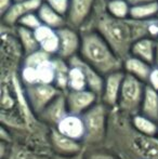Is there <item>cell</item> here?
I'll return each mask as SVG.
<instances>
[{
	"label": "cell",
	"mask_w": 158,
	"mask_h": 159,
	"mask_svg": "<svg viewBox=\"0 0 158 159\" xmlns=\"http://www.w3.org/2000/svg\"><path fill=\"white\" fill-rule=\"evenodd\" d=\"M95 30L110 44L116 55L124 62L130 55L133 43L142 38L158 39V17L148 21L116 19L106 11V0H97L90 20L80 32Z\"/></svg>",
	"instance_id": "cell-1"
},
{
	"label": "cell",
	"mask_w": 158,
	"mask_h": 159,
	"mask_svg": "<svg viewBox=\"0 0 158 159\" xmlns=\"http://www.w3.org/2000/svg\"><path fill=\"white\" fill-rule=\"evenodd\" d=\"M103 146L120 159H158V136L138 132L132 126L131 116L117 107L111 109Z\"/></svg>",
	"instance_id": "cell-2"
},
{
	"label": "cell",
	"mask_w": 158,
	"mask_h": 159,
	"mask_svg": "<svg viewBox=\"0 0 158 159\" xmlns=\"http://www.w3.org/2000/svg\"><path fill=\"white\" fill-rule=\"evenodd\" d=\"M81 34L79 55L95 68L102 76L124 70V62L116 55L110 44L95 30H84Z\"/></svg>",
	"instance_id": "cell-3"
},
{
	"label": "cell",
	"mask_w": 158,
	"mask_h": 159,
	"mask_svg": "<svg viewBox=\"0 0 158 159\" xmlns=\"http://www.w3.org/2000/svg\"><path fill=\"white\" fill-rule=\"evenodd\" d=\"M110 113V107L99 101L81 116L86 130L82 141L84 148L102 147L104 145L107 135Z\"/></svg>",
	"instance_id": "cell-4"
},
{
	"label": "cell",
	"mask_w": 158,
	"mask_h": 159,
	"mask_svg": "<svg viewBox=\"0 0 158 159\" xmlns=\"http://www.w3.org/2000/svg\"><path fill=\"white\" fill-rule=\"evenodd\" d=\"M145 87L146 84L126 74L121 86L117 108L131 117L140 114Z\"/></svg>",
	"instance_id": "cell-5"
},
{
	"label": "cell",
	"mask_w": 158,
	"mask_h": 159,
	"mask_svg": "<svg viewBox=\"0 0 158 159\" xmlns=\"http://www.w3.org/2000/svg\"><path fill=\"white\" fill-rule=\"evenodd\" d=\"M24 89H25L28 104H29L32 111L37 116L54 98H56L61 93H63L54 84H32V86L24 87Z\"/></svg>",
	"instance_id": "cell-6"
},
{
	"label": "cell",
	"mask_w": 158,
	"mask_h": 159,
	"mask_svg": "<svg viewBox=\"0 0 158 159\" xmlns=\"http://www.w3.org/2000/svg\"><path fill=\"white\" fill-rule=\"evenodd\" d=\"M95 3L97 0H70V9L65 16L66 26L80 32L90 20Z\"/></svg>",
	"instance_id": "cell-7"
},
{
	"label": "cell",
	"mask_w": 158,
	"mask_h": 159,
	"mask_svg": "<svg viewBox=\"0 0 158 159\" xmlns=\"http://www.w3.org/2000/svg\"><path fill=\"white\" fill-rule=\"evenodd\" d=\"M60 39V49L56 57L66 61L79 55L81 48V34L67 26L56 30Z\"/></svg>",
	"instance_id": "cell-8"
},
{
	"label": "cell",
	"mask_w": 158,
	"mask_h": 159,
	"mask_svg": "<svg viewBox=\"0 0 158 159\" xmlns=\"http://www.w3.org/2000/svg\"><path fill=\"white\" fill-rule=\"evenodd\" d=\"M68 111L72 115L82 116L100 101L99 96L89 89L65 92Z\"/></svg>",
	"instance_id": "cell-9"
},
{
	"label": "cell",
	"mask_w": 158,
	"mask_h": 159,
	"mask_svg": "<svg viewBox=\"0 0 158 159\" xmlns=\"http://www.w3.org/2000/svg\"><path fill=\"white\" fill-rule=\"evenodd\" d=\"M49 142L52 156H73L84 149L81 142L64 135L56 129H51Z\"/></svg>",
	"instance_id": "cell-10"
},
{
	"label": "cell",
	"mask_w": 158,
	"mask_h": 159,
	"mask_svg": "<svg viewBox=\"0 0 158 159\" xmlns=\"http://www.w3.org/2000/svg\"><path fill=\"white\" fill-rule=\"evenodd\" d=\"M67 115H70V111L66 103L65 93H61L37 117L47 127H49L50 129H55Z\"/></svg>",
	"instance_id": "cell-11"
},
{
	"label": "cell",
	"mask_w": 158,
	"mask_h": 159,
	"mask_svg": "<svg viewBox=\"0 0 158 159\" xmlns=\"http://www.w3.org/2000/svg\"><path fill=\"white\" fill-rule=\"evenodd\" d=\"M124 76H126V73L124 70L115 71V73L105 76L104 88L103 92L100 96V102L105 104L111 109L115 108L118 105L119 95Z\"/></svg>",
	"instance_id": "cell-12"
},
{
	"label": "cell",
	"mask_w": 158,
	"mask_h": 159,
	"mask_svg": "<svg viewBox=\"0 0 158 159\" xmlns=\"http://www.w3.org/2000/svg\"><path fill=\"white\" fill-rule=\"evenodd\" d=\"M43 0H26V1L14 2L8 11L2 15V24L9 27H15L17 22L28 13L37 12Z\"/></svg>",
	"instance_id": "cell-13"
},
{
	"label": "cell",
	"mask_w": 158,
	"mask_h": 159,
	"mask_svg": "<svg viewBox=\"0 0 158 159\" xmlns=\"http://www.w3.org/2000/svg\"><path fill=\"white\" fill-rule=\"evenodd\" d=\"M70 66H77L84 71V77L87 80V86L88 89L92 92H94L97 96H101L102 92H103L104 88V80L105 77L102 76L99 71L95 68H93L90 64H88L80 55H76V57H72L68 61Z\"/></svg>",
	"instance_id": "cell-14"
},
{
	"label": "cell",
	"mask_w": 158,
	"mask_h": 159,
	"mask_svg": "<svg viewBox=\"0 0 158 159\" xmlns=\"http://www.w3.org/2000/svg\"><path fill=\"white\" fill-rule=\"evenodd\" d=\"M34 33L39 43L40 50L52 57H56L60 49V39L56 30L42 24Z\"/></svg>",
	"instance_id": "cell-15"
},
{
	"label": "cell",
	"mask_w": 158,
	"mask_h": 159,
	"mask_svg": "<svg viewBox=\"0 0 158 159\" xmlns=\"http://www.w3.org/2000/svg\"><path fill=\"white\" fill-rule=\"evenodd\" d=\"M55 129L64 135L68 136L73 140L79 141L81 143L84 141V133H86L82 117L81 116L72 115V114L66 116Z\"/></svg>",
	"instance_id": "cell-16"
},
{
	"label": "cell",
	"mask_w": 158,
	"mask_h": 159,
	"mask_svg": "<svg viewBox=\"0 0 158 159\" xmlns=\"http://www.w3.org/2000/svg\"><path fill=\"white\" fill-rule=\"evenodd\" d=\"M153 67H154L153 65L146 63L133 55H129L126 60H124L122 69L127 75L132 76L144 84H147Z\"/></svg>",
	"instance_id": "cell-17"
},
{
	"label": "cell",
	"mask_w": 158,
	"mask_h": 159,
	"mask_svg": "<svg viewBox=\"0 0 158 159\" xmlns=\"http://www.w3.org/2000/svg\"><path fill=\"white\" fill-rule=\"evenodd\" d=\"M156 47L157 39L150 37L142 38L133 43L130 55H133V57L154 66L155 57H156Z\"/></svg>",
	"instance_id": "cell-18"
},
{
	"label": "cell",
	"mask_w": 158,
	"mask_h": 159,
	"mask_svg": "<svg viewBox=\"0 0 158 159\" xmlns=\"http://www.w3.org/2000/svg\"><path fill=\"white\" fill-rule=\"evenodd\" d=\"M140 114L158 122V91L146 84Z\"/></svg>",
	"instance_id": "cell-19"
},
{
	"label": "cell",
	"mask_w": 158,
	"mask_h": 159,
	"mask_svg": "<svg viewBox=\"0 0 158 159\" xmlns=\"http://www.w3.org/2000/svg\"><path fill=\"white\" fill-rule=\"evenodd\" d=\"M40 20H41L42 24L48 27H51L53 30H57L62 27L66 26V20L64 16H62L61 14L54 11L47 2L43 1V3L41 4V7L39 8V10L37 11Z\"/></svg>",
	"instance_id": "cell-20"
},
{
	"label": "cell",
	"mask_w": 158,
	"mask_h": 159,
	"mask_svg": "<svg viewBox=\"0 0 158 159\" xmlns=\"http://www.w3.org/2000/svg\"><path fill=\"white\" fill-rule=\"evenodd\" d=\"M130 19L137 21H148L158 17V2H141L131 4Z\"/></svg>",
	"instance_id": "cell-21"
},
{
	"label": "cell",
	"mask_w": 158,
	"mask_h": 159,
	"mask_svg": "<svg viewBox=\"0 0 158 159\" xmlns=\"http://www.w3.org/2000/svg\"><path fill=\"white\" fill-rule=\"evenodd\" d=\"M15 34H16V38L21 44L22 50H23L24 57L40 50L39 43L33 30L21 27V26H15Z\"/></svg>",
	"instance_id": "cell-22"
},
{
	"label": "cell",
	"mask_w": 158,
	"mask_h": 159,
	"mask_svg": "<svg viewBox=\"0 0 158 159\" xmlns=\"http://www.w3.org/2000/svg\"><path fill=\"white\" fill-rule=\"evenodd\" d=\"M55 68V78L54 86L59 89L61 92L65 93L68 91V75H70V65L68 61L63 60L59 57H53Z\"/></svg>",
	"instance_id": "cell-23"
},
{
	"label": "cell",
	"mask_w": 158,
	"mask_h": 159,
	"mask_svg": "<svg viewBox=\"0 0 158 159\" xmlns=\"http://www.w3.org/2000/svg\"><path fill=\"white\" fill-rule=\"evenodd\" d=\"M7 159H51V157L40 154L24 144L14 142L11 144Z\"/></svg>",
	"instance_id": "cell-24"
},
{
	"label": "cell",
	"mask_w": 158,
	"mask_h": 159,
	"mask_svg": "<svg viewBox=\"0 0 158 159\" xmlns=\"http://www.w3.org/2000/svg\"><path fill=\"white\" fill-rule=\"evenodd\" d=\"M132 126L138 132L148 136H157L158 135V122L152 120L145 116L138 114L131 117Z\"/></svg>",
	"instance_id": "cell-25"
},
{
	"label": "cell",
	"mask_w": 158,
	"mask_h": 159,
	"mask_svg": "<svg viewBox=\"0 0 158 159\" xmlns=\"http://www.w3.org/2000/svg\"><path fill=\"white\" fill-rule=\"evenodd\" d=\"M131 4L128 0H106V11L116 19H128Z\"/></svg>",
	"instance_id": "cell-26"
},
{
	"label": "cell",
	"mask_w": 158,
	"mask_h": 159,
	"mask_svg": "<svg viewBox=\"0 0 158 159\" xmlns=\"http://www.w3.org/2000/svg\"><path fill=\"white\" fill-rule=\"evenodd\" d=\"M88 89L84 74L79 67L70 66L68 75V91H81Z\"/></svg>",
	"instance_id": "cell-27"
},
{
	"label": "cell",
	"mask_w": 158,
	"mask_h": 159,
	"mask_svg": "<svg viewBox=\"0 0 158 159\" xmlns=\"http://www.w3.org/2000/svg\"><path fill=\"white\" fill-rule=\"evenodd\" d=\"M53 57L50 60H48V61H46L41 65H39L38 67H36L39 84H54L55 68H54Z\"/></svg>",
	"instance_id": "cell-28"
},
{
	"label": "cell",
	"mask_w": 158,
	"mask_h": 159,
	"mask_svg": "<svg viewBox=\"0 0 158 159\" xmlns=\"http://www.w3.org/2000/svg\"><path fill=\"white\" fill-rule=\"evenodd\" d=\"M84 157L86 159H120L104 146L84 148Z\"/></svg>",
	"instance_id": "cell-29"
},
{
	"label": "cell",
	"mask_w": 158,
	"mask_h": 159,
	"mask_svg": "<svg viewBox=\"0 0 158 159\" xmlns=\"http://www.w3.org/2000/svg\"><path fill=\"white\" fill-rule=\"evenodd\" d=\"M52 57H53L52 55L48 54V53H46L44 51L38 50V51H36V52L32 53V54L24 57V60H23V63H22V65L35 67V68H36V67H38L39 65H41L46 61L52 59Z\"/></svg>",
	"instance_id": "cell-30"
},
{
	"label": "cell",
	"mask_w": 158,
	"mask_h": 159,
	"mask_svg": "<svg viewBox=\"0 0 158 159\" xmlns=\"http://www.w3.org/2000/svg\"><path fill=\"white\" fill-rule=\"evenodd\" d=\"M42 25V22L40 20L39 15L37 12H33V13H28L25 16H23L19 22H17L16 26H21V27L27 28L29 30H35L37 28H39Z\"/></svg>",
	"instance_id": "cell-31"
},
{
	"label": "cell",
	"mask_w": 158,
	"mask_h": 159,
	"mask_svg": "<svg viewBox=\"0 0 158 159\" xmlns=\"http://www.w3.org/2000/svg\"><path fill=\"white\" fill-rule=\"evenodd\" d=\"M70 0H49V1H47V3L53 10L56 11L59 14L65 17L67 15L68 9H70Z\"/></svg>",
	"instance_id": "cell-32"
},
{
	"label": "cell",
	"mask_w": 158,
	"mask_h": 159,
	"mask_svg": "<svg viewBox=\"0 0 158 159\" xmlns=\"http://www.w3.org/2000/svg\"><path fill=\"white\" fill-rule=\"evenodd\" d=\"M147 86H150L151 88H153L154 90L158 91V67L154 66L152 69V73L150 75V78H148L147 81Z\"/></svg>",
	"instance_id": "cell-33"
},
{
	"label": "cell",
	"mask_w": 158,
	"mask_h": 159,
	"mask_svg": "<svg viewBox=\"0 0 158 159\" xmlns=\"http://www.w3.org/2000/svg\"><path fill=\"white\" fill-rule=\"evenodd\" d=\"M0 141L1 142L10 143V144L14 143V138H13L12 133L3 126H1V128H0Z\"/></svg>",
	"instance_id": "cell-34"
},
{
	"label": "cell",
	"mask_w": 158,
	"mask_h": 159,
	"mask_svg": "<svg viewBox=\"0 0 158 159\" xmlns=\"http://www.w3.org/2000/svg\"><path fill=\"white\" fill-rule=\"evenodd\" d=\"M10 143L1 142L0 141V159H7L9 155V152H10Z\"/></svg>",
	"instance_id": "cell-35"
},
{
	"label": "cell",
	"mask_w": 158,
	"mask_h": 159,
	"mask_svg": "<svg viewBox=\"0 0 158 159\" xmlns=\"http://www.w3.org/2000/svg\"><path fill=\"white\" fill-rule=\"evenodd\" d=\"M13 4V0H0V13L1 16L10 9V7Z\"/></svg>",
	"instance_id": "cell-36"
},
{
	"label": "cell",
	"mask_w": 158,
	"mask_h": 159,
	"mask_svg": "<svg viewBox=\"0 0 158 159\" xmlns=\"http://www.w3.org/2000/svg\"><path fill=\"white\" fill-rule=\"evenodd\" d=\"M51 159H86L84 157V152L73 156H52Z\"/></svg>",
	"instance_id": "cell-37"
},
{
	"label": "cell",
	"mask_w": 158,
	"mask_h": 159,
	"mask_svg": "<svg viewBox=\"0 0 158 159\" xmlns=\"http://www.w3.org/2000/svg\"><path fill=\"white\" fill-rule=\"evenodd\" d=\"M130 4H137L141 2H158V0H128Z\"/></svg>",
	"instance_id": "cell-38"
},
{
	"label": "cell",
	"mask_w": 158,
	"mask_h": 159,
	"mask_svg": "<svg viewBox=\"0 0 158 159\" xmlns=\"http://www.w3.org/2000/svg\"><path fill=\"white\" fill-rule=\"evenodd\" d=\"M154 66L158 67V39H157V47H156V57H155V64Z\"/></svg>",
	"instance_id": "cell-39"
},
{
	"label": "cell",
	"mask_w": 158,
	"mask_h": 159,
	"mask_svg": "<svg viewBox=\"0 0 158 159\" xmlns=\"http://www.w3.org/2000/svg\"><path fill=\"white\" fill-rule=\"evenodd\" d=\"M20 1H26V0H13V3H14V2H20Z\"/></svg>",
	"instance_id": "cell-40"
},
{
	"label": "cell",
	"mask_w": 158,
	"mask_h": 159,
	"mask_svg": "<svg viewBox=\"0 0 158 159\" xmlns=\"http://www.w3.org/2000/svg\"><path fill=\"white\" fill-rule=\"evenodd\" d=\"M43 1H44V2H47V1H49V0H43Z\"/></svg>",
	"instance_id": "cell-41"
},
{
	"label": "cell",
	"mask_w": 158,
	"mask_h": 159,
	"mask_svg": "<svg viewBox=\"0 0 158 159\" xmlns=\"http://www.w3.org/2000/svg\"><path fill=\"white\" fill-rule=\"evenodd\" d=\"M157 136H158V135H157Z\"/></svg>",
	"instance_id": "cell-42"
}]
</instances>
